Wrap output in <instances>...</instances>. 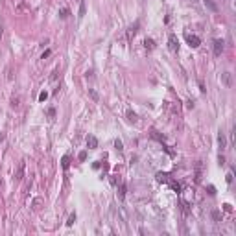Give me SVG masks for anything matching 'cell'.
Segmentation results:
<instances>
[{"mask_svg": "<svg viewBox=\"0 0 236 236\" xmlns=\"http://www.w3.org/2000/svg\"><path fill=\"white\" fill-rule=\"evenodd\" d=\"M168 48H170L171 52H177V50H179V39H177L175 33H170V35H168Z\"/></svg>", "mask_w": 236, "mask_h": 236, "instance_id": "6da1fadb", "label": "cell"}, {"mask_svg": "<svg viewBox=\"0 0 236 236\" xmlns=\"http://www.w3.org/2000/svg\"><path fill=\"white\" fill-rule=\"evenodd\" d=\"M223 45H225V42H223L221 39H214V42H212L214 56H221V52H223Z\"/></svg>", "mask_w": 236, "mask_h": 236, "instance_id": "7a4b0ae2", "label": "cell"}, {"mask_svg": "<svg viewBox=\"0 0 236 236\" xmlns=\"http://www.w3.org/2000/svg\"><path fill=\"white\" fill-rule=\"evenodd\" d=\"M186 42H188L192 48H197V46L201 45V39H199L197 35H190V33H188V35H186Z\"/></svg>", "mask_w": 236, "mask_h": 236, "instance_id": "3957f363", "label": "cell"}, {"mask_svg": "<svg viewBox=\"0 0 236 236\" xmlns=\"http://www.w3.org/2000/svg\"><path fill=\"white\" fill-rule=\"evenodd\" d=\"M138 26H140V22H138V20H135V24H131V26H129V30H127V39H129V41L137 35Z\"/></svg>", "mask_w": 236, "mask_h": 236, "instance_id": "277c9868", "label": "cell"}, {"mask_svg": "<svg viewBox=\"0 0 236 236\" xmlns=\"http://www.w3.org/2000/svg\"><path fill=\"white\" fill-rule=\"evenodd\" d=\"M221 83L225 87H232V74L231 72H223L221 74Z\"/></svg>", "mask_w": 236, "mask_h": 236, "instance_id": "5b68a950", "label": "cell"}, {"mask_svg": "<svg viewBox=\"0 0 236 236\" xmlns=\"http://www.w3.org/2000/svg\"><path fill=\"white\" fill-rule=\"evenodd\" d=\"M87 148L89 149H96V148H98V138H96L94 135H89L87 137Z\"/></svg>", "mask_w": 236, "mask_h": 236, "instance_id": "8992f818", "label": "cell"}, {"mask_svg": "<svg viewBox=\"0 0 236 236\" xmlns=\"http://www.w3.org/2000/svg\"><path fill=\"white\" fill-rule=\"evenodd\" d=\"M218 146H220V151H223L225 148H227V140H225V135L220 131V135H218Z\"/></svg>", "mask_w": 236, "mask_h": 236, "instance_id": "52a82bcc", "label": "cell"}, {"mask_svg": "<svg viewBox=\"0 0 236 236\" xmlns=\"http://www.w3.org/2000/svg\"><path fill=\"white\" fill-rule=\"evenodd\" d=\"M203 2H205V6L210 9L212 13H216V11H218V6H216V2H214V0H203Z\"/></svg>", "mask_w": 236, "mask_h": 236, "instance_id": "ba28073f", "label": "cell"}, {"mask_svg": "<svg viewBox=\"0 0 236 236\" xmlns=\"http://www.w3.org/2000/svg\"><path fill=\"white\" fill-rule=\"evenodd\" d=\"M22 175H24V160H20V164H19V170H17V175H15V179H17V181H20V179H22Z\"/></svg>", "mask_w": 236, "mask_h": 236, "instance_id": "9c48e42d", "label": "cell"}, {"mask_svg": "<svg viewBox=\"0 0 236 236\" xmlns=\"http://www.w3.org/2000/svg\"><path fill=\"white\" fill-rule=\"evenodd\" d=\"M59 17H61L63 20L68 19V17H70V9H68V7H61V9H59Z\"/></svg>", "mask_w": 236, "mask_h": 236, "instance_id": "30bf717a", "label": "cell"}, {"mask_svg": "<svg viewBox=\"0 0 236 236\" xmlns=\"http://www.w3.org/2000/svg\"><path fill=\"white\" fill-rule=\"evenodd\" d=\"M168 179H170L168 174H160V171L157 174V181H159V183H168Z\"/></svg>", "mask_w": 236, "mask_h": 236, "instance_id": "8fae6325", "label": "cell"}, {"mask_svg": "<svg viewBox=\"0 0 236 236\" xmlns=\"http://www.w3.org/2000/svg\"><path fill=\"white\" fill-rule=\"evenodd\" d=\"M85 13H87V7H85V2H83V0H79V19H83L85 17Z\"/></svg>", "mask_w": 236, "mask_h": 236, "instance_id": "7c38bea8", "label": "cell"}, {"mask_svg": "<svg viewBox=\"0 0 236 236\" xmlns=\"http://www.w3.org/2000/svg\"><path fill=\"white\" fill-rule=\"evenodd\" d=\"M118 197H120V199L125 197V185L124 183H120V188H118Z\"/></svg>", "mask_w": 236, "mask_h": 236, "instance_id": "4fadbf2b", "label": "cell"}, {"mask_svg": "<svg viewBox=\"0 0 236 236\" xmlns=\"http://www.w3.org/2000/svg\"><path fill=\"white\" fill-rule=\"evenodd\" d=\"M144 46H146L148 50H153V48H155V42H153V39H146V41H144Z\"/></svg>", "mask_w": 236, "mask_h": 236, "instance_id": "5bb4252c", "label": "cell"}, {"mask_svg": "<svg viewBox=\"0 0 236 236\" xmlns=\"http://www.w3.org/2000/svg\"><path fill=\"white\" fill-rule=\"evenodd\" d=\"M212 220L214 221H221V212L220 210H212Z\"/></svg>", "mask_w": 236, "mask_h": 236, "instance_id": "9a60e30c", "label": "cell"}, {"mask_svg": "<svg viewBox=\"0 0 236 236\" xmlns=\"http://www.w3.org/2000/svg\"><path fill=\"white\" fill-rule=\"evenodd\" d=\"M114 148H116V151H124V146H122V140H114Z\"/></svg>", "mask_w": 236, "mask_h": 236, "instance_id": "2e32d148", "label": "cell"}, {"mask_svg": "<svg viewBox=\"0 0 236 236\" xmlns=\"http://www.w3.org/2000/svg\"><path fill=\"white\" fill-rule=\"evenodd\" d=\"M127 120H129V122H137V114L133 111H127Z\"/></svg>", "mask_w": 236, "mask_h": 236, "instance_id": "e0dca14e", "label": "cell"}, {"mask_svg": "<svg viewBox=\"0 0 236 236\" xmlns=\"http://www.w3.org/2000/svg\"><path fill=\"white\" fill-rule=\"evenodd\" d=\"M61 164H63V168H68V164H70V159H68V155H65V157H63Z\"/></svg>", "mask_w": 236, "mask_h": 236, "instance_id": "ac0fdd59", "label": "cell"}, {"mask_svg": "<svg viewBox=\"0 0 236 236\" xmlns=\"http://www.w3.org/2000/svg\"><path fill=\"white\" fill-rule=\"evenodd\" d=\"M74 221H76V214H70V216H68V221H67V227H72Z\"/></svg>", "mask_w": 236, "mask_h": 236, "instance_id": "d6986e66", "label": "cell"}, {"mask_svg": "<svg viewBox=\"0 0 236 236\" xmlns=\"http://www.w3.org/2000/svg\"><path fill=\"white\" fill-rule=\"evenodd\" d=\"M201 179V163H197V168H196V181Z\"/></svg>", "mask_w": 236, "mask_h": 236, "instance_id": "ffe728a7", "label": "cell"}, {"mask_svg": "<svg viewBox=\"0 0 236 236\" xmlns=\"http://www.w3.org/2000/svg\"><path fill=\"white\" fill-rule=\"evenodd\" d=\"M46 98H48V92H46V91H42V92L39 94V102H45Z\"/></svg>", "mask_w": 236, "mask_h": 236, "instance_id": "44dd1931", "label": "cell"}, {"mask_svg": "<svg viewBox=\"0 0 236 236\" xmlns=\"http://www.w3.org/2000/svg\"><path fill=\"white\" fill-rule=\"evenodd\" d=\"M46 114H48L50 118H53V116H56V109H53V107H50V109L46 111Z\"/></svg>", "mask_w": 236, "mask_h": 236, "instance_id": "7402d4cb", "label": "cell"}, {"mask_svg": "<svg viewBox=\"0 0 236 236\" xmlns=\"http://www.w3.org/2000/svg\"><path fill=\"white\" fill-rule=\"evenodd\" d=\"M218 163H220V166H223V164H225V157H223L221 153H220V157H218Z\"/></svg>", "mask_w": 236, "mask_h": 236, "instance_id": "603a6c76", "label": "cell"}, {"mask_svg": "<svg viewBox=\"0 0 236 236\" xmlns=\"http://www.w3.org/2000/svg\"><path fill=\"white\" fill-rule=\"evenodd\" d=\"M50 53H52L50 50H45V52H42V56H41V59H46V57L50 56Z\"/></svg>", "mask_w": 236, "mask_h": 236, "instance_id": "cb8c5ba5", "label": "cell"}, {"mask_svg": "<svg viewBox=\"0 0 236 236\" xmlns=\"http://www.w3.org/2000/svg\"><path fill=\"white\" fill-rule=\"evenodd\" d=\"M225 179H227V183H229V185L232 183V174H231V171H229V174H227V177H225Z\"/></svg>", "mask_w": 236, "mask_h": 236, "instance_id": "d4e9b609", "label": "cell"}, {"mask_svg": "<svg viewBox=\"0 0 236 236\" xmlns=\"http://www.w3.org/2000/svg\"><path fill=\"white\" fill-rule=\"evenodd\" d=\"M85 159H87V151H81L79 153V160H85Z\"/></svg>", "mask_w": 236, "mask_h": 236, "instance_id": "484cf974", "label": "cell"}, {"mask_svg": "<svg viewBox=\"0 0 236 236\" xmlns=\"http://www.w3.org/2000/svg\"><path fill=\"white\" fill-rule=\"evenodd\" d=\"M89 92H91V96H92V98H94V100H98V94H96V92H94L92 89H89Z\"/></svg>", "mask_w": 236, "mask_h": 236, "instance_id": "4316f807", "label": "cell"}, {"mask_svg": "<svg viewBox=\"0 0 236 236\" xmlns=\"http://www.w3.org/2000/svg\"><path fill=\"white\" fill-rule=\"evenodd\" d=\"M223 209H225V210H227V212H231V210H232V207L229 205V203H225V205H223Z\"/></svg>", "mask_w": 236, "mask_h": 236, "instance_id": "83f0119b", "label": "cell"}, {"mask_svg": "<svg viewBox=\"0 0 236 236\" xmlns=\"http://www.w3.org/2000/svg\"><path fill=\"white\" fill-rule=\"evenodd\" d=\"M209 194H210V196H214V194H216V190H214V186H209Z\"/></svg>", "mask_w": 236, "mask_h": 236, "instance_id": "f1b7e54d", "label": "cell"}, {"mask_svg": "<svg viewBox=\"0 0 236 236\" xmlns=\"http://www.w3.org/2000/svg\"><path fill=\"white\" fill-rule=\"evenodd\" d=\"M2 33H4V28L0 26V39H2Z\"/></svg>", "mask_w": 236, "mask_h": 236, "instance_id": "f546056e", "label": "cell"}]
</instances>
